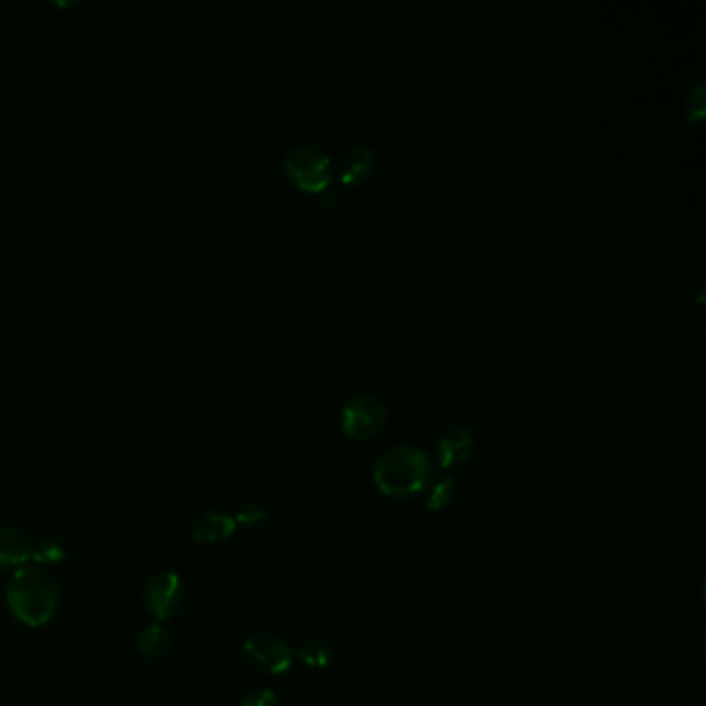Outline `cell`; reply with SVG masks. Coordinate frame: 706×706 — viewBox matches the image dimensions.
I'll return each mask as SVG.
<instances>
[{
  "label": "cell",
  "mask_w": 706,
  "mask_h": 706,
  "mask_svg": "<svg viewBox=\"0 0 706 706\" xmlns=\"http://www.w3.org/2000/svg\"><path fill=\"white\" fill-rule=\"evenodd\" d=\"M4 599L13 617L23 626L44 628L59 611V583L48 569L25 564L13 569L4 589Z\"/></svg>",
  "instance_id": "obj_1"
},
{
  "label": "cell",
  "mask_w": 706,
  "mask_h": 706,
  "mask_svg": "<svg viewBox=\"0 0 706 706\" xmlns=\"http://www.w3.org/2000/svg\"><path fill=\"white\" fill-rule=\"evenodd\" d=\"M432 472V460L421 448L393 446L377 458L373 467V483L386 497L409 499L427 490Z\"/></svg>",
  "instance_id": "obj_2"
},
{
  "label": "cell",
  "mask_w": 706,
  "mask_h": 706,
  "mask_svg": "<svg viewBox=\"0 0 706 706\" xmlns=\"http://www.w3.org/2000/svg\"><path fill=\"white\" fill-rule=\"evenodd\" d=\"M284 173L298 189L323 193L332 183V160L321 148L301 143L284 157Z\"/></svg>",
  "instance_id": "obj_3"
},
{
  "label": "cell",
  "mask_w": 706,
  "mask_h": 706,
  "mask_svg": "<svg viewBox=\"0 0 706 706\" xmlns=\"http://www.w3.org/2000/svg\"><path fill=\"white\" fill-rule=\"evenodd\" d=\"M388 419L386 404L372 393L353 396L340 411V427L356 442H367L384 430Z\"/></svg>",
  "instance_id": "obj_4"
},
{
  "label": "cell",
  "mask_w": 706,
  "mask_h": 706,
  "mask_svg": "<svg viewBox=\"0 0 706 706\" xmlns=\"http://www.w3.org/2000/svg\"><path fill=\"white\" fill-rule=\"evenodd\" d=\"M185 583L173 569L157 572L143 587L145 611L157 622H168L178 615L185 605Z\"/></svg>",
  "instance_id": "obj_5"
},
{
  "label": "cell",
  "mask_w": 706,
  "mask_h": 706,
  "mask_svg": "<svg viewBox=\"0 0 706 706\" xmlns=\"http://www.w3.org/2000/svg\"><path fill=\"white\" fill-rule=\"evenodd\" d=\"M243 655L251 668L270 675H282L295 666V650L272 634H256L243 645Z\"/></svg>",
  "instance_id": "obj_6"
},
{
  "label": "cell",
  "mask_w": 706,
  "mask_h": 706,
  "mask_svg": "<svg viewBox=\"0 0 706 706\" xmlns=\"http://www.w3.org/2000/svg\"><path fill=\"white\" fill-rule=\"evenodd\" d=\"M474 451V437L469 427L454 425L442 433L435 442V458L444 469L460 467L471 460Z\"/></svg>",
  "instance_id": "obj_7"
},
{
  "label": "cell",
  "mask_w": 706,
  "mask_h": 706,
  "mask_svg": "<svg viewBox=\"0 0 706 706\" xmlns=\"http://www.w3.org/2000/svg\"><path fill=\"white\" fill-rule=\"evenodd\" d=\"M235 518L226 511L205 510L197 514L191 522V537L201 545H217L235 534Z\"/></svg>",
  "instance_id": "obj_8"
},
{
  "label": "cell",
  "mask_w": 706,
  "mask_h": 706,
  "mask_svg": "<svg viewBox=\"0 0 706 706\" xmlns=\"http://www.w3.org/2000/svg\"><path fill=\"white\" fill-rule=\"evenodd\" d=\"M32 539L15 527H0V569H17L32 560Z\"/></svg>",
  "instance_id": "obj_9"
},
{
  "label": "cell",
  "mask_w": 706,
  "mask_h": 706,
  "mask_svg": "<svg viewBox=\"0 0 706 706\" xmlns=\"http://www.w3.org/2000/svg\"><path fill=\"white\" fill-rule=\"evenodd\" d=\"M377 156L372 148L356 145L340 160V180L344 185H358L372 177Z\"/></svg>",
  "instance_id": "obj_10"
},
{
  "label": "cell",
  "mask_w": 706,
  "mask_h": 706,
  "mask_svg": "<svg viewBox=\"0 0 706 706\" xmlns=\"http://www.w3.org/2000/svg\"><path fill=\"white\" fill-rule=\"evenodd\" d=\"M170 643H173L170 629L166 628L162 622H154V624H148L145 628L139 629L136 650L145 661H157L168 655Z\"/></svg>",
  "instance_id": "obj_11"
},
{
  "label": "cell",
  "mask_w": 706,
  "mask_h": 706,
  "mask_svg": "<svg viewBox=\"0 0 706 706\" xmlns=\"http://www.w3.org/2000/svg\"><path fill=\"white\" fill-rule=\"evenodd\" d=\"M64 557H67V550L59 539L44 537L34 543L30 562L39 568H46V566H59L64 562Z\"/></svg>",
  "instance_id": "obj_12"
},
{
  "label": "cell",
  "mask_w": 706,
  "mask_h": 706,
  "mask_svg": "<svg viewBox=\"0 0 706 706\" xmlns=\"http://www.w3.org/2000/svg\"><path fill=\"white\" fill-rule=\"evenodd\" d=\"M298 659L307 668L323 669L334 661V650L323 640H309L298 650Z\"/></svg>",
  "instance_id": "obj_13"
},
{
  "label": "cell",
  "mask_w": 706,
  "mask_h": 706,
  "mask_svg": "<svg viewBox=\"0 0 706 706\" xmlns=\"http://www.w3.org/2000/svg\"><path fill=\"white\" fill-rule=\"evenodd\" d=\"M454 497H456V481L451 476H444L433 485L427 495V510H446L454 502Z\"/></svg>",
  "instance_id": "obj_14"
},
{
  "label": "cell",
  "mask_w": 706,
  "mask_h": 706,
  "mask_svg": "<svg viewBox=\"0 0 706 706\" xmlns=\"http://www.w3.org/2000/svg\"><path fill=\"white\" fill-rule=\"evenodd\" d=\"M686 117L690 122H701L705 117V83L698 81L694 87L687 90L686 99H684Z\"/></svg>",
  "instance_id": "obj_15"
},
{
  "label": "cell",
  "mask_w": 706,
  "mask_h": 706,
  "mask_svg": "<svg viewBox=\"0 0 706 706\" xmlns=\"http://www.w3.org/2000/svg\"><path fill=\"white\" fill-rule=\"evenodd\" d=\"M233 518H235L236 525H240V527H257L268 518V510L257 502H247L236 510Z\"/></svg>",
  "instance_id": "obj_16"
},
{
  "label": "cell",
  "mask_w": 706,
  "mask_h": 706,
  "mask_svg": "<svg viewBox=\"0 0 706 706\" xmlns=\"http://www.w3.org/2000/svg\"><path fill=\"white\" fill-rule=\"evenodd\" d=\"M236 706H280V698L272 690H251L238 701Z\"/></svg>",
  "instance_id": "obj_17"
}]
</instances>
